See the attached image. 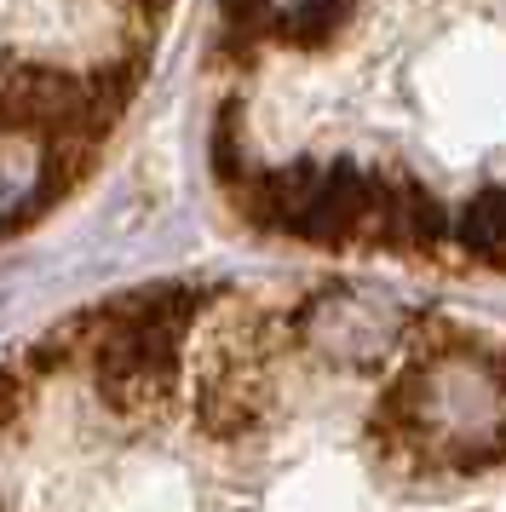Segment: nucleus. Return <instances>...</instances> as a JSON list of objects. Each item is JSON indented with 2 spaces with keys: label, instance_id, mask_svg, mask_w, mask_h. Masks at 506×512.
I'll return each instance as SVG.
<instances>
[{
  "label": "nucleus",
  "instance_id": "obj_3",
  "mask_svg": "<svg viewBox=\"0 0 506 512\" xmlns=\"http://www.w3.org/2000/svg\"><path fill=\"white\" fill-rule=\"evenodd\" d=\"M455 242L466 254H478L483 265H501L506 271V185L466 202V213L455 219Z\"/></svg>",
  "mask_w": 506,
  "mask_h": 512
},
{
  "label": "nucleus",
  "instance_id": "obj_2",
  "mask_svg": "<svg viewBox=\"0 0 506 512\" xmlns=\"http://www.w3.org/2000/svg\"><path fill=\"white\" fill-rule=\"evenodd\" d=\"M196 288H150L133 300H115L81 317L92 363V392L121 420H156L179 397V357L184 334L202 311Z\"/></svg>",
  "mask_w": 506,
  "mask_h": 512
},
{
  "label": "nucleus",
  "instance_id": "obj_1",
  "mask_svg": "<svg viewBox=\"0 0 506 512\" xmlns=\"http://www.w3.org/2000/svg\"><path fill=\"white\" fill-rule=\"evenodd\" d=\"M242 202L259 225L288 231L299 242H368V248H397V254H420L437 248L443 208L409 179H386L351 162L328 167H282L265 173Z\"/></svg>",
  "mask_w": 506,
  "mask_h": 512
}]
</instances>
